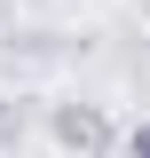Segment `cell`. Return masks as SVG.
Here are the masks:
<instances>
[{
  "label": "cell",
  "mask_w": 150,
  "mask_h": 158,
  "mask_svg": "<svg viewBox=\"0 0 150 158\" xmlns=\"http://www.w3.org/2000/svg\"><path fill=\"white\" fill-rule=\"evenodd\" d=\"M48 135L63 142V158H103L111 150V118H103V103H56V111H48Z\"/></svg>",
  "instance_id": "cell-1"
},
{
  "label": "cell",
  "mask_w": 150,
  "mask_h": 158,
  "mask_svg": "<svg viewBox=\"0 0 150 158\" xmlns=\"http://www.w3.org/2000/svg\"><path fill=\"white\" fill-rule=\"evenodd\" d=\"M119 150H127V158H150V118H142V127H127V142H119Z\"/></svg>",
  "instance_id": "cell-2"
},
{
  "label": "cell",
  "mask_w": 150,
  "mask_h": 158,
  "mask_svg": "<svg viewBox=\"0 0 150 158\" xmlns=\"http://www.w3.org/2000/svg\"><path fill=\"white\" fill-rule=\"evenodd\" d=\"M16 127H24V118L8 111V103H0V150H16Z\"/></svg>",
  "instance_id": "cell-3"
}]
</instances>
